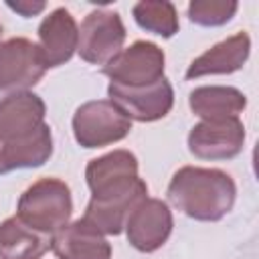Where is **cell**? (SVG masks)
Segmentation results:
<instances>
[{
  "label": "cell",
  "mask_w": 259,
  "mask_h": 259,
  "mask_svg": "<svg viewBox=\"0 0 259 259\" xmlns=\"http://www.w3.org/2000/svg\"><path fill=\"white\" fill-rule=\"evenodd\" d=\"M138 158L130 150H113L89 160L85 168V182L91 192H97L113 182L138 176Z\"/></svg>",
  "instance_id": "cell-17"
},
{
  "label": "cell",
  "mask_w": 259,
  "mask_h": 259,
  "mask_svg": "<svg viewBox=\"0 0 259 259\" xmlns=\"http://www.w3.org/2000/svg\"><path fill=\"white\" fill-rule=\"evenodd\" d=\"M73 214V196L67 182L59 178H40L32 182L18 198L16 217L38 233L55 235L69 225Z\"/></svg>",
  "instance_id": "cell-3"
},
{
  "label": "cell",
  "mask_w": 259,
  "mask_h": 259,
  "mask_svg": "<svg viewBox=\"0 0 259 259\" xmlns=\"http://www.w3.org/2000/svg\"><path fill=\"white\" fill-rule=\"evenodd\" d=\"M6 6H8L10 10H14L16 14H20L22 18H32V16L40 14V12L47 8V4H45L42 0H38V2H34V0H18V2H6Z\"/></svg>",
  "instance_id": "cell-20"
},
{
  "label": "cell",
  "mask_w": 259,
  "mask_h": 259,
  "mask_svg": "<svg viewBox=\"0 0 259 259\" xmlns=\"http://www.w3.org/2000/svg\"><path fill=\"white\" fill-rule=\"evenodd\" d=\"M125 26L115 10H91L79 26V57L89 65L105 67L115 55L121 53L125 42Z\"/></svg>",
  "instance_id": "cell-6"
},
{
  "label": "cell",
  "mask_w": 259,
  "mask_h": 259,
  "mask_svg": "<svg viewBox=\"0 0 259 259\" xmlns=\"http://www.w3.org/2000/svg\"><path fill=\"white\" fill-rule=\"evenodd\" d=\"M47 73L40 47L24 36L0 42V91H30Z\"/></svg>",
  "instance_id": "cell-8"
},
{
  "label": "cell",
  "mask_w": 259,
  "mask_h": 259,
  "mask_svg": "<svg viewBox=\"0 0 259 259\" xmlns=\"http://www.w3.org/2000/svg\"><path fill=\"white\" fill-rule=\"evenodd\" d=\"M57 259H111V243L85 219L65 225L51 243Z\"/></svg>",
  "instance_id": "cell-14"
},
{
  "label": "cell",
  "mask_w": 259,
  "mask_h": 259,
  "mask_svg": "<svg viewBox=\"0 0 259 259\" xmlns=\"http://www.w3.org/2000/svg\"><path fill=\"white\" fill-rule=\"evenodd\" d=\"M73 136L81 148H105L121 142L132 132V119L109 99L81 103L73 113Z\"/></svg>",
  "instance_id": "cell-5"
},
{
  "label": "cell",
  "mask_w": 259,
  "mask_h": 259,
  "mask_svg": "<svg viewBox=\"0 0 259 259\" xmlns=\"http://www.w3.org/2000/svg\"><path fill=\"white\" fill-rule=\"evenodd\" d=\"M251 55V36L247 32H237L225 40L212 45L202 55H198L186 69L184 77L188 81L206 75H231L245 67Z\"/></svg>",
  "instance_id": "cell-13"
},
{
  "label": "cell",
  "mask_w": 259,
  "mask_h": 259,
  "mask_svg": "<svg viewBox=\"0 0 259 259\" xmlns=\"http://www.w3.org/2000/svg\"><path fill=\"white\" fill-rule=\"evenodd\" d=\"M53 237L24 225L16 214L0 223V259H40Z\"/></svg>",
  "instance_id": "cell-16"
},
{
  "label": "cell",
  "mask_w": 259,
  "mask_h": 259,
  "mask_svg": "<svg viewBox=\"0 0 259 259\" xmlns=\"http://www.w3.org/2000/svg\"><path fill=\"white\" fill-rule=\"evenodd\" d=\"M0 38H2V24H0Z\"/></svg>",
  "instance_id": "cell-21"
},
{
  "label": "cell",
  "mask_w": 259,
  "mask_h": 259,
  "mask_svg": "<svg viewBox=\"0 0 259 259\" xmlns=\"http://www.w3.org/2000/svg\"><path fill=\"white\" fill-rule=\"evenodd\" d=\"M170 204L200 223H217L225 219L237 200L235 180L219 168L182 166L168 182Z\"/></svg>",
  "instance_id": "cell-2"
},
{
  "label": "cell",
  "mask_w": 259,
  "mask_h": 259,
  "mask_svg": "<svg viewBox=\"0 0 259 259\" xmlns=\"http://www.w3.org/2000/svg\"><path fill=\"white\" fill-rule=\"evenodd\" d=\"M174 229V219L168 202L162 198H144L125 223L127 243L140 253H154L162 249Z\"/></svg>",
  "instance_id": "cell-11"
},
{
  "label": "cell",
  "mask_w": 259,
  "mask_h": 259,
  "mask_svg": "<svg viewBox=\"0 0 259 259\" xmlns=\"http://www.w3.org/2000/svg\"><path fill=\"white\" fill-rule=\"evenodd\" d=\"M164 69V51L152 40H136L103 67V75L109 77V83L123 87H146L166 77Z\"/></svg>",
  "instance_id": "cell-7"
},
{
  "label": "cell",
  "mask_w": 259,
  "mask_h": 259,
  "mask_svg": "<svg viewBox=\"0 0 259 259\" xmlns=\"http://www.w3.org/2000/svg\"><path fill=\"white\" fill-rule=\"evenodd\" d=\"M237 10L239 2L235 0H192L188 4V20L198 26L214 28L231 22Z\"/></svg>",
  "instance_id": "cell-19"
},
{
  "label": "cell",
  "mask_w": 259,
  "mask_h": 259,
  "mask_svg": "<svg viewBox=\"0 0 259 259\" xmlns=\"http://www.w3.org/2000/svg\"><path fill=\"white\" fill-rule=\"evenodd\" d=\"M188 107L202 121L239 117L247 107V97L241 89L231 85H202L190 91Z\"/></svg>",
  "instance_id": "cell-15"
},
{
  "label": "cell",
  "mask_w": 259,
  "mask_h": 259,
  "mask_svg": "<svg viewBox=\"0 0 259 259\" xmlns=\"http://www.w3.org/2000/svg\"><path fill=\"white\" fill-rule=\"evenodd\" d=\"M188 152L206 162L233 160L243 152L245 146V125L239 117L200 121L186 138Z\"/></svg>",
  "instance_id": "cell-9"
},
{
  "label": "cell",
  "mask_w": 259,
  "mask_h": 259,
  "mask_svg": "<svg viewBox=\"0 0 259 259\" xmlns=\"http://www.w3.org/2000/svg\"><path fill=\"white\" fill-rule=\"evenodd\" d=\"M79 45V26L73 14L59 6L38 24V47L47 69H57L73 59Z\"/></svg>",
  "instance_id": "cell-12"
},
{
  "label": "cell",
  "mask_w": 259,
  "mask_h": 259,
  "mask_svg": "<svg viewBox=\"0 0 259 259\" xmlns=\"http://www.w3.org/2000/svg\"><path fill=\"white\" fill-rule=\"evenodd\" d=\"M144 198H148V184L140 176H132L91 192L83 219L103 235H121L132 210Z\"/></svg>",
  "instance_id": "cell-4"
},
{
  "label": "cell",
  "mask_w": 259,
  "mask_h": 259,
  "mask_svg": "<svg viewBox=\"0 0 259 259\" xmlns=\"http://www.w3.org/2000/svg\"><path fill=\"white\" fill-rule=\"evenodd\" d=\"M45 115L47 105L32 91H16L0 99V176L49 162L53 132Z\"/></svg>",
  "instance_id": "cell-1"
},
{
  "label": "cell",
  "mask_w": 259,
  "mask_h": 259,
  "mask_svg": "<svg viewBox=\"0 0 259 259\" xmlns=\"http://www.w3.org/2000/svg\"><path fill=\"white\" fill-rule=\"evenodd\" d=\"M136 24L162 38H172L180 30L176 6L168 0H140L132 8Z\"/></svg>",
  "instance_id": "cell-18"
},
{
  "label": "cell",
  "mask_w": 259,
  "mask_h": 259,
  "mask_svg": "<svg viewBox=\"0 0 259 259\" xmlns=\"http://www.w3.org/2000/svg\"><path fill=\"white\" fill-rule=\"evenodd\" d=\"M109 101H113L132 121L152 123L166 117L174 105V89L168 77L146 87H123L117 83L107 85Z\"/></svg>",
  "instance_id": "cell-10"
}]
</instances>
